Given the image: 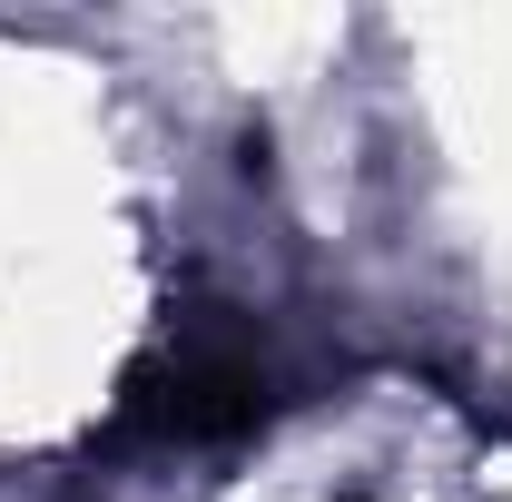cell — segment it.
Wrapping results in <instances>:
<instances>
[{
	"label": "cell",
	"instance_id": "1",
	"mask_svg": "<svg viewBox=\"0 0 512 502\" xmlns=\"http://www.w3.org/2000/svg\"><path fill=\"white\" fill-rule=\"evenodd\" d=\"M266 414H276V375H266L256 335L217 306L178 315L119 375V434L138 443H188V453L197 443H247Z\"/></svg>",
	"mask_w": 512,
	"mask_h": 502
}]
</instances>
